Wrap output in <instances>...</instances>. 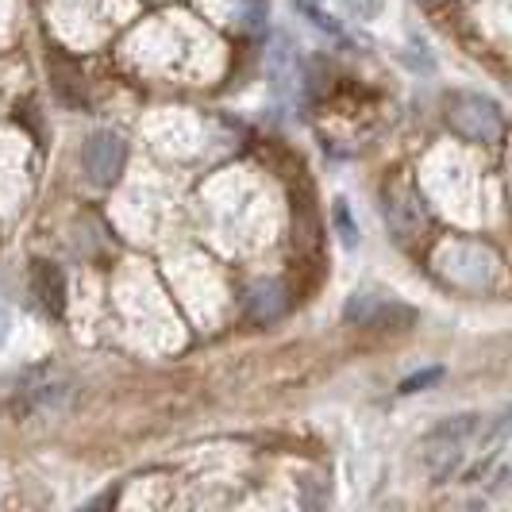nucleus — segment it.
I'll return each mask as SVG.
<instances>
[{"label":"nucleus","instance_id":"1","mask_svg":"<svg viewBox=\"0 0 512 512\" xmlns=\"http://www.w3.org/2000/svg\"><path fill=\"white\" fill-rule=\"evenodd\" d=\"M447 124L459 131L462 139H470V143H497L501 128H505V116H501V108L489 97L455 93L447 101Z\"/></svg>","mask_w":512,"mask_h":512},{"label":"nucleus","instance_id":"2","mask_svg":"<svg viewBox=\"0 0 512 512\" xmlns=\"http://www.w3.org/2000/svg\"><path fill=\"white\" fill-rule=\"evenodd\" d=\"M470 436H474V416L447 420V424H439L436 432L428 436V443H424V459H428V466H432L436 478H451V474H455V466L462 462V447H466V439Z\"/></svg>","mask_w":512,"mask_h":512},{"label":"nucleus","instance_id":"3","mask_svg":"<svg viewBox=\"0 0 512 512\" xmlns=\"http://www.w3.org/2000/svg\"><path fill=\"white\" fill-rule=\"evenodd\" d=\"M124 162H128V143L116 131H97L81 147V166L93 185H112L124 174Z\"/></svg>","mask_w":512,"mask_h":512},{"label":"nucleus","instance_id":"4","mask_svg":"<svg viewBox=\"0 0 512 512\" xmlns=\"http://www.w3.org/2000/svg\"><path fill=\"white\" fill-rule=\"evenodd\" d=\"M385 224L389 231L401 239V243H409L416 239L420 231L428 228V212H424V201H420V193L412 189L409 181H397V185H389L385 189Z\"/></svg>","mask_w":512,"mask_h":512},{"label":"nucleus","instance_id":"5","mask_svg":"<svg viewBox=\"0 0 512 512\" xmlns=\"http://www.w3.org/2000/svg\"><path fill=\"white\" fill-rule=\"evenodd\" d=\"M393 316L405 320V324L416 320V312L409 305H401L393 297H382V293H370V289L355 293L347 301V308H343V320L347 324H359V328H393Z\"/></svg>","mask_w":512,"mask_h":512},{"label":"nucleus","instance_id":"6","mask_svg":"<svg viewBox=\"0 0 512 512\" xmlns=\"http://www.w3.org/2000/svg\"><path fill=\"white\" fill-rule=\"evenodd\" d=\"M266 74H270V89L282 97V101H293L305 85V66H301V54L293 51L289 35H278L274 47L266 51Z\"/></svg>","mask_w":512,"mask_h":512},{"label":"nucleus","instance_id":"7","mask_svg":"<svg viewBox=\"0 0 512 512\" xmlns=\"http://www.w3.org/2000/svg\"><path fill=\"white\" fill-rule=\"evenodd\" d=\"M285 289L278 282H258L251 293H247V301H243V308H247V316L255 320V324H270V320H278L285 312Z\"/></svg>","mask_w":512,"mask_h":512},{"label":"nucleus","instance_id":"8","mask_svg":"<svg viewBox=\"0 0 512 512\" xmlns=\"http://www.w3.org/2000/svg\"><path fill=\"white\" fill-rule=\"evenodd\" d=\"M31 285H35L39 301L51 308V312H62V305H66V278H62V270L54 262H35Z\"/></svg>","mask_w":512,"mask_h":512},{"label":"nucleus","instance_id":"9","mask_svg":"<svg viewBox=\"0 0 512 512\" xmlns=\"http://www.w3.org/2000/svg\"><path fill=\"white\" fill-rule=\"evenodd\" d=\"M293 4H297V12H301V16H308V20L320 27V31H328V35H343V27L335 24L332 16L320 8V0H293Z\"/></svg>","mask_w":512,"mask_h":512},{"label":"nucleus","instance_id":"10","mask_svg":"<svg viewBox=\"0 0 512 512\" xmlns=\"http://www.w3.org/2000/svg\"><path fill=\"white\" fill-rule=\"evenodd\" d=\"M385 0H339V8L347 12V16H355V20H374L378 12H382Z\"/></svg>","mask_w":512,"mask_h":512},{"label":"nucleus","instance_id":"11","mask_svg":"<svg viewBox=\"0 0 512 512\" xmlns=\"http://www.w3.org/2000/svg\"><path fill=\"white\" fill-rule=\"evenodd\" d=\"M335 220H339V231H343V243L355 247V235H359V231H355V224H351V216H347V205H343V201H335Z\"/></svg>","mask_w":512,"mask_h":512},{"label":"nucleus","instance_id":"12","mask_svg":"<svg viewBox=\"0 0 512 512\" xmlns=\"http://www.w3.org/2000/svg\"><path fill=\"white\" fill-rule=\"evenodd\" d=\"M262 20H266V0H247V24L262 27Z\"/></svg>","mask_w":512,"mask_h":512},{"label":"nucleus","instance_id":"13","mask_svg":"<svg viewBox=\"0 0 512 512\" xmlns=\"http://www.w3.org/2000/svg\"><path fill=\"white\" fill-rule=\"evenodd\" d=\"M439 374H443V370H439V366H436V370H428V374H416V378H409V382L401 385V389H405V393H412V389H420V385L436 382Z\"/></svg>","mask_w":512,"mask_h":512},{"label":"nucleus","instance_id":"14","mask_svg":"<svg viewBox=\"0 0 512 512\" xmlns=\"http://www.w3.org/2000/svg\"><path fill=\"white\" fill-rule=\"evenodd\" d=\"M4 339H8V312L0 305V347H4Z\"/></svg>","mask_w":512,"mask_h":512},{"label":"nucleus","instance_id":"15","mask_svg":"<svg viewBox=\"0 0 512 512\" xmlns=\"http://www.w3.org/2000/svg\"><path fill=\"white\" fill-rule=\"evenodd\" d=\"M424 4H432V0H424Z\"/></svg>","mask_w":512,"mask_h":512}]
</instances>
